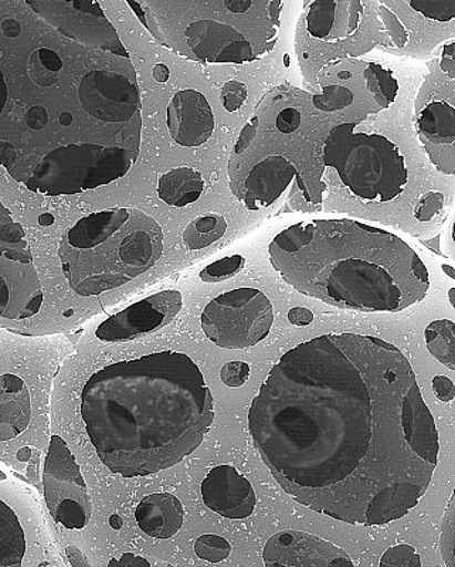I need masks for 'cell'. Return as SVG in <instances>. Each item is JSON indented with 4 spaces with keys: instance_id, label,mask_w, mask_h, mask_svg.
Returning <instances> with one entry per match:
<instances>
[{
    "instance_id": "cell-4",
    "label": "cell",
    "mask_w": 455,
    "mask_h": 567,
    "mask_svg": "<svg viewBox=\"0 0 455 567\" xmlns=\"http://www.w3.org/2000/svg\"><path fill=\"white\" fill-rule=\"evenodd\" d=\"M272 266L298 291L341 308L402 311L426 297L430 280L416 252H337L331 258L296 252Z\"/></svg>"
},
{
    "instance_id": "cell-12",
    "label": "cell",
    "mask_w": 455,
    "mask_h": 567,
    "mask_svg": "<svg viewBox=\"0 0 455 567\" xmlns=\"http://www.w3.org/2000/svg\"><path fill=\"white\" fill-rule=\"evenodd\" d=\"M262 560L266 567H355L340 546L300 530L271 536L262 550Z\"/></svg>"
},
{
    "instance_id": "cell-10",
    "label": "cell",
    "mask_w": 455,
    "mask_h": 567,
    "mask_svg": "<svg viewBox=\"0 0 455 567\" xmlns=\"http://www.w3.org/2000/svg\"><path fill=\"white\" fill-rule=\"evenodd\" d=\"M45 503L50 514L68 529H83L91 519V498L77 461L62 437L50 440L43 470Z\"/></svg>"
},
{
    "instance_id": "cell-20",
    "label": "cell",
    "mask_w": 455,
    "mask_h": 567,
    "mask_svg": "<svg viewBox=\"0 0 455 567\" xmlns=\"http://www.w3.org/2000/svg\"><path fill=\"white\" fill-rule=\"evenodd\" d=\"M420 131L434 144H454L455 110L447 103H432L418 120Z\"/></svg>"
},
{
    "instance_id": "cell-2",
    "label": "cell",
    "mask_w": 455,
    "mask_h": 567,
    "mask_svg": "<svg viewBox=\"0 0 455 567\" xmlns=\"http://www.w3.org/2000/svg\"><path fill=\"white\" fill-rule=\"evenodd\" d=\"M131 55L100 10L45 19L0 0V165L34 194H83L124 177L141 151Z\"/></svg>"
},
{
    "instance_id": "cell-6",
    "label": "cell",
    "mask_w": 455,
    "mask_h": 567,
    "mask_svg": "<svg viewBox=\"0 0 455 567\" xmlns=\"http://www.w3.org/2000/svg\"><path fill=\"white\" fill-rule=\"evenodd\" d=\"M128 4L159 42L172 38L170 48L185 43L200 62L236 64L259 59L261 45L272 49L275 34L262 30L276 33L281 8L252 0Z\"/></svg>"
},
{
    "instance_id": "cell-16",
    "label": "cell",
    "mask_w": 455,
    "mask_h": 567,
    "mask_svg": "<svg viewBox=\"0 0 455 567\" xmlns=\"http://www.w3.org/2000/svg\"><path fill=\"white\" fill-rule=\"evenodd\" d=\"M184 516L180 501L166 493L145 496L135 511L141 530L155 539L174 538L184 525Z\"/></svg>"
},
{
    "instance_id": "cell-9",
    "label": "cell",
    "mask_w": 455,
    "mask_h": 567,
    "mask_svg": "<svg viewBox=\"0 0 455 567\" xmlns=\"http://www.w3.org/2000/svg\"><path fill=\"white\" fill-rule=\"evenodd\" d=\"M205 336L225 349H246L265 341L275 323V307L256 288H237L207 303L200 318Z\"/></svg>"
},
{
    "instance_id": "cell-11",
    "label": "cell",
    "mask_w": 455,
    "mask_h": 567,
    "mask_svg": "<svg viewBox=\"0 0 455 567\" xmlns=\"http://www.w3.org/2000/svg\"><path fill=\"white\" fill-rule=\"evenodd\" d=\"M184 306L179 291L154 293L101 323L95 336L104 342H128L169 326Z\"/></svg>"
},
{
    "instance_id": "cell-31",
    "label": "cell",
    "mask_w": 455,
    "mask_h": 567,
    "mask_svg": "<svg viewBox=\"0 0 455 567\" xmlns=\"http://www.w3.org/2000/svg\"><path fill=\"white\" fill-rule=\"evenodd\" d=\"M250 377V367L246 362H229L221 368V381L229 388H240Z\"/></svg>"
},
{
    "instance_id": "cell-43",
    "label": "cell",
    "mask_w": 455,
    "mask_h": 567,
    "mask_svg": "<svg viewBox=\"0 0 455 567\" xmlns=\"http://www.w3.org/2000/svg\"><path fill=\"white\" fill-rule=\"evenodd\" d=\"M7 480V475L0 471V481Z\"/></svg>"
},
{
    "instance_id": "cell-25",
    "label": "cell",
    "mask_w": 455,
    "mask_h": 567,
    "mask_svg": "<svg viewBox=\"0 0 455 567\" xmlns=\"http://www.w3.org/2000/svg\"><path fill=\"white\" fill-rule=\"evenodd\" d=\"M195 554L201 560L210 561V564H220V561L229 558L231 546L221 536L204 535L195 542Z\"/></svg>"
},
{
    "instance_id": "cell-38",
    "label": "cell",
    "mask_w": 455,
    "mask_h": 567,
    "mask_svg": "<svg viewBox=\"0 0 455 567\" xmlns=\"http://www.w3.org/2000/svg\"><path fill=\"white\" fill-rule=\"evenodd\" d=\"M288 321L296 327H307L313 321V313L307 308H292L290 312H288Z\"/></svg>"
},
{
    "instance_id": "cell-13",
    "label": "cell",
    "mask_w": 455,
    "mask_h": 567,
    "mask_svg": "<svg viewBox=\"0 0 455 567\" xmlns=\"http://www.w3.org/2000/svg\"><path fill=\"white\" fill-rule=\"evenodd\" d=\"M201 496L207 508L229 519L249 518L256 509L255 489L231 465H220L206 475Z\"/></svg>"
},
{
    "instance_id": "cell-34",
    "label": "cell",
    "mask_w": 455,
    "mask_h": 567,
    "mask_svg": "<svg viewBox=\"0 0 455 567\" xmlns=\"http://www.w3.org/2000/svg\"><path fill=\"white\" fill-rule=\"evenodd\" d=\"M276 124L282 134L296 133L301 125V114L296 109H286L278 114Z\"/></svg>"
},
{
    "instance_id": "cell-32",
    "label": "cell",
    "mask_w": 455,
    "mask_h": 567,
    "mask_svg": "<svg viewBox=\"0 0 455 567\" xmlns=\"http://www.w3.org/2000/svg\"><path fill=\"white\" fill-rule=\"evenodd\" d=\"M247 99V89L245 84L239 83V81H229V83L225 84L224 90H221V101H224L225 109L227 111L239 110Z\"/></svg>"
},
{
    "instance_id": "cell-26",
    "label": "cell",
    "mask_w": 455,
    "mask_h": 567,
    "mask_svg": "<svg viewBox=\"0 0 455 567\" xmlns=\"http://www.w3.org/2000/svg\"><path fill=\"white\" fill-rule=\"evenodd\" d=\"M245 265V257L240 255L221 258L219 261L211 262L200 272V280L209 284L225 281L240 272Z\"/></svg>"
},
{
    "instance_id": "cell-37",
    "label": "cell",
    "mask_w": 455,
    "mask_h": 567,
    "mask_svg": "<svg viewBox=\"0 0 455 567\" xmlns=\"http://www.w3.org/2000/svg\"><path fill=\"white\" fill-rule=\"evenodd\" d=\"M108 567H152L149 561L134 554H124L120 559H111Z\"/></svg>"
},
{
    "instance_id": "cell-5",
    "label": "cell",
    "mask_w": 455,
    "mask_h": 567,
    "mask_svg": "<svg viewBox=\"0 0 455 567\" xmlns=\"http://www.w3.org/2000/svg\"><path fill=\"white\" fill-rule=\"evenodd\" d=\"M164 235L158 221L134 207L91 213L65 233L59 257L69 286L81 297L115 290L158 262Z\"/></svg>"
},
{
    "instance_id": "cell-18",
    "label": "cell",
    "mask_w": 455,
    "mask_h": 567,
    "mask_svg": "<svg viewBox=\"0 0 455 567\" xmlns=\"http://www.w3.org/2000/svg\"><path fill=\"white\" fill-rule=\"evenodd\" d=\"M205 182L199 172L178 168L159 177L158 195L166 205L185 207L195 204L204 194Z\"/></svg>"
},
{
    "instance_id": "cell-36",
    "label": "cell",
    "mask_w": 455,
    "mask_h": 567,
    "mask_svg": "<svg viewBox=\"0 0 455 567\" xmlns=\"http://www.w3.org/2000/svg\"><path fill=\"white\" fill-rule=\"evenodd\" d=\"M433 389L437 398L443 402H452L455 396L454 383L448 378L436 377L433 379Z\"/></svg>"
},
{
    "instance_id": "cell-35",
    "label": "cell",
    "mask_w": 455,
    "mask_h": 567,
    "mask_svg": "<svg viewBox=\"0 0 455 567\" xmlns=\"http://www.w3.org/2000/svg\"><path fill=\"white\" fill-rule=\"evenodd\" d=\"M260 120L259 116L255 115L250 120V123L242 128L240 138L237 141L235 146V156H240L242 152L249 148L252 141H255L257 131H259Z\"/></svg>"
},
{
    "instance_id": "cell-21",
    "label": "cell",
    "mask_w": 455,
    "mask_h": 567,
    "mask_svg": "<svg viewBox=\"0 0 455 567\" xmlns=\"http://www.w3.org/2000/svg\"><path fill=\"white\" fill-rule=\"evenodd\" d=\"M227 230V221L220 215L197 217L184 231V241L189 250H201L219 241Z\"/></svg>"
},
{
    "instance_id": "cell-7",
    "label": "cell",
    "mask_w": 455,
    "mask_h": 567,
    "mask_svg": "<svg viewBox=\"0 0 455 567\" xmlns=\"http://www.w3.org/2000/svg\"><path fill=\"white\" fill-rule=\"evenodd\" d=\"M356 124L337 125L323 148V162L362 199L391 202L402 194L409 174L399 146L382 135L355 133Z\"/></svg>"
},
{
    "instance_id": "cell-39",
    "label": "cell",
    "mask_w": 455,
    "mask_h": 567,
    "mask_svg": "<svg viewBox=\"0 0 455 567\" xmlns=\"http://www.w3.org/2000/svg\"><path fill=\"white\" fill-rule=\"evenodd\" d=\"M442 69L444 73L449 75V79L455 78V59H454V44H448L444 48Z\"/></svg>"
},
{
    "instance_id": "cell-24",
    "label": "cell",
    "mask_w": 455,
    "mask_h": 567,
    "mask_svg": "<svg viewBox=\"0 0 455 567\" xmlns=\"http://www.w3.org/2000/svg\"><path fill=\"white\" fill-rule=\"evenodd\" d=\"M337 3L332 0H318L313 2L308 12V32L313 38L325 39L331 34L333 23H335Z\"/></svg>"
},
{
    "instance_id": "cell-3",
    "label": "cell",
    "mask_w": 455,
    "mask_h": 567,
    "mask_svg": "<svg viewBox=\"0 0 455 567\" xmlns=\"http://www.w3.org/2000/svg\"><path fill=\"white\" fill-rule=\"evenodd\" d=\"M81 417L105 467L136 478L194 453L214 424L215 404L188 354L161 352L91 374L81 392Z\"/></svg>"
},
{
    "instance_id": "cell-17",
    "label": "cell",
    "mask_w": 455,
    "mask_h": 567,
    "mask_svg": "<svg viewBox=\"0 0 455 567\" xmlns=\"http://www.w3.org/2000/svg\"><path fill=\"white\" fill-rule=\"evenodd\" d=\"M32 403L27 383L17 374L0 377V442L19 437L29 427Z\"/></svg>"
},
{
    "instance_id": "cell-14",
    "label": "cell",
    "mask_w": 455,
    "mask_h": 567,
    "mask_svg": "<svg viewBox=\"0 0 455 567\" xmlns=\"http://www.w3.org/2000/svg\"><path fill=\"white\" fill-rule=\"evenodd\" d=\"M172 140L185 148H196L210 140L215 115L209 101L196 90L178 91L168 105Z\"/></svg>"
},
{
    "instance_id": "cell-33",
    "label": "cell",
    "mask_w": 455,
    "mask_h": 567,
    "mask_svg": "<svg viewBox=\"0 0 455 567\" xmlns=\"http://www.w3.org/2000/svg\"><path fill=\"white\" fill-rule=\"evenodd\" d=\"M444 204V196L442 194H428L420 202L416 210L418 220L427 221L436 216Z\"/></svg>"
},
{
    "instance_id": "cell-30",
    "label": "cell",
    "mask_w": 455,
    "mask_h": 567,
    "mask_svg": "<svg viewBox=\"0 0 455 567\" xmlns=\"http://www.w3.org/2000/svg\"><path fill=\"white\" fill-rule=\"evenodd\" d=\"M454 498L455 496L453 494L447 506L446 516H444L443 520L442 550L447 567H454Z\"/></svg>"
},
{
    "instance_id": "cell-19",
    "label": "cell",
    "mask_w": 455,
    "mask_h": 567,
    "mask_svg": "<svg viewBox=\"0 0 455 567\" xmlns=\"http://www.w3.org/2000/svg\"><path fill=\"white\" fill-rule=\"evenodd\" d=\"M27 549V535L19 516L0 499V567H22Z\"/></svg>"
},
{
    "instance_id": "cell-8",
    "label": "cell",
    "mask_w": 455,
    "mask_h": 567,
    "mask_svg": "<svg viewBox=\"0 0 455 567\" xmlns=\"http://www.w3.org/2000/svg\"><path fill=\"white\" fill-rule=\"evenodd\" d=\"M43 301L27 231L0 202V319L28 321L42 311Z\"/></svg>"
},
{
    "instance_id": "cell-41",
    "label": "cell",
    "mask_w": 455,
    "mask_h": 567,
    "mask_svg": "<svg viewBox=\"0 0 455 567\" xmlns=\"http://www.w3.org/2000/svg\"><path fill=\"white\" fill-rule=\"evenodd\" d=\"M110 524L113 525L114 529H120L121 525H123V519H121L118 515H114L111 516Z\"/></svg>"
},
{
    "instance_id": "cell-42",
    "label": "cell",
    "mask_w": 455,
    "mask_h": 567,
    "mask_svg": "<svg viewBox=\"0 0 455 567\" xmlns=\"http://www.w3.org/2000/svg\"><path fill=\"white\" fill-rule=\"evenodd\" d=\"M443 270L444 271H447V275L452 278H454V270H453V267H448V266H444L443 267Z\"/></svg>"
},
{
    "instance_id": "cell-27",
    "label": "cell",
    "mask_w": 455,
    "mask_h": 567,
    "mask_svg": "<svg viewBox=\"0 0 455 567\" xmlns=\"http://www.w3.org/2000/svg\"><path fill=\"white\" fill-rule=\"evenodd\" d=\"M353 103L352 91H349L341 85H331V87H323L321 95L313 97V105L325 113L330 111H340Z\"/></svg>"
},
{
    "instance_id": "cell-15",
    "label": "cell",
    "mask_w": 455,
    "mask_h": 567,
    "mask_svg": "<svg viewBox=\"0 0 455 567\" xmlns=\"http://www.w3.org/2000/svg\"><path fill=\"white\" fill-rule=\"evenodd\" d=\"M298 171L285 156L271 155L252 166L239 195L247 209L268 207L285 194Z\"/></svg>"
},
{
    "instance_id": "cell-44",
    "label": "cell",
    "mask_w": 455,
    "mask_h": 567,
    "mask_svg": "<svg viewBox=\"0 0 455 567\" xmlns=\"http://www.w3.org/2000/svg\"><path fill=\"white\" fill-rule=\"evenodd\" d=\"M168 567H174V566L168 565Z\"/></svg>"
},
{
    "instance_id": "cell-40",
    "label": "cell",
    "mask_w": 455,
    "mask_h": 567,
    "mask_svg": "<svg viewBox=\"0 0 455 567\" xmlns=\"http://www.w3.org/2000/svg\"><path fill=\"white\" fill-rule=\"evenodd\" d=\"M154 78L156 81H159V83H165L166 80L169 79V70L166 68L165 64H158L154 69Z\"/></svg>"
},
{
    "instance_id": "cell-29",
    "label": "cell",
    "mask_w": 455,
    "mask_h": 567,
    "mask_svg": "<svg viewBox=\"0 0 455 567\" xmlns=\"http://www.w3.org/2000/svg\"><path fill=\"white\" fill-rule=\"evenodd\" d=\"M379 567H423L422 558L411 545L402 544L384 551Z\"/></svg>"
},
{
    "instance_id": "cell-23",
    "label": "cell",
    "mask_w": 455,
    "mask_h": 567,
    "mask_svg": "<svg viewBox=\"0 0 455 567\" xmlns=\"http://www.w3.org/2000/svg\"><path fill=\"white\" fill-rule=\"evenodd\" d=\"M368 89L375 94L379 104L387 106L396 99L399 91L397 81L394 80L391 71L384 70L381 65L371 64L365 71Z\"/></svg>"
},
{
    "instance_id": "cell-28",
    "label": "cell",
    "mask_w": 455,
    "mask_h": 567,
    "mask_svg": "<svg viewBox=\"0 0 455 567\" xmlns=\"http://www.w3.org/2000/svg\"><path fill=\"white\" fill-rule=\"evenodd\" d=\"M411 7L423 17L438 22H449L455 17V0H412Z\"/></svg>"
},
{
    "instance_id": "cell-22",
    "label": "cell",
    "mask_w": 455,
    "mask_h": 567,
    "mask_svg": "<svg viewBox=\"0 0 455 567\" xmlns=\"http://www.w3.org/2000/svg\"><path fill=\"white\" fill-rule=\"evenodd\" d=\"M454 322L448 319L434 321L426 328V343L428 352L437 361L446 364L452 371H455V332Z\"/></svg>"
},
{
    "instance_id": "cell-1",
    "label": "cell",
    "mask_w": 455,
    "mask_h": 567,
    "mask_svg": "<svg viewBox=\"0 0 455 567\" xmlns=\"http://www.w3.org/2000/svg\"><path fill=\"white\" fill-rule=\"evenodd\" d=\"M249 425L288 495L351 525L406 516L438 463L411 362L371 336L327 333L288 351L252 400Z\"/></svg>"
}]
</instances>
